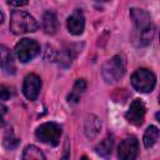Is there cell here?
<instances>
[{
    "label": "cell",
    "mask_w": 160,
    "mask_h": 160,
    "mask_svg": "<svg viewBox=\"0 0 160 160\" xmlns=\"http://www.w3.org/2000/svg\"><path fill=\"white\" fill-rule=\"evenodd\" d=\"M130 16L135 22V31L132 34L134 41H136L138 46H148L152 41L155 34L150 14L142 9L132 8L130 9Z\"/></svg>",
    "instance_id": "1"
},
{
    "label": "cell",
    "mask_w": 160,
    "mask_h": 160,
    "mask_svg": "<svg viewBox=\"0 0 160 160\" xmlns=\"http://www.w3.org/2000/svg\"><path fill=\"white\" fill-rule=\"evenodd\" d=\"M39 24L36 20L24 10H14L10 18V30L16 34H26L38 30Z\"/></svg>",
    "instance_id": "2"
},
{
    "label": "cell",
    "mask_w": 160,
    "mask_h": 160,
    "mask_svg": "<svg viewBox=\"0 0 160 160\" xmlns=\"http://www.w3.org/2000/svg\"><path fill=\"white\" fill-rule=\"evenodd\" d=\"M125 70H126L125 59L121 55H115L102 65L101 75L108 84H112L124 76Z\"/></svg>",
    "instance_id": "3"
},
{
    "label": "cell",
    "mask_w": 160,
    "mask_h": 160,
    "mask_svg": "<svg viewBox=\"0 0 160 160\" xmlns=\"http://www.w3.org/2000/svg\"><path fill=\"white\" fill-rule=\"evenodd\" d=\"M156 82L155 75L148 70V69H138L132 75H131V85L134 86L135 90L140 92H150Z\"/></svg>",
    "instance_id": "4"
},
{
    "label": "cell",
    "mask_w": 160,
    "mask_h": 160,
    "mask_svg": "<svg viewBox=\"0 0 160 160\" xmlns=\"http://www.w3.org/2000/svg\"><path fill=\"white\" fill-rule=\"evenodd\" d=\"M35 135L40 141L51 146H56L61 136V128L55 122H45L36 129Z\"/></svg>",
    "instance_id": "5"
},
{
    "label": "cell",
    "mask_w": 160,
    "mask_h": 160,
    "mask_svg": "<svg viewBox=\"0 0 160 160\" xmlns=\"http://www.w3.org/2000/svg\"><path fill=\"white\" fill-rule=\"evenodd\" d=\"M15 52L21 62H28L40 52V46L35 40L24 38L16 44Z\"/></svg>",
    "instance_id": "6"
},
{
    "label": "cell",
    "mask_w": 160,
    "mask_h": 160,
    "mask_svg": "<svg viewBox=\"0 0 160 160\" xmlns=\"http://www.w3.org/2000/svg\"><path fill=\"white\" fill-rule=\"evenodd\" d=\"M139 152V144L135 136L124 139L118 149V155L120 160H136Z\"/></svg>",
    "instance_id": "7"
},
{
    "label": "cell",
    "mask_w": 160,
    "mask_h": 160,
    "mask_svg": "<svg viewBox=\"0 0 160 160\" xmlns=\"http://www.w3.org/2000/svg\"><path fill=\"white\" fill-rule=\"evenodd\" d=\"M145 112H146V109H145V105L144 102L140 100V99H135L130 106H129V110L126 111L125 114V118L126 120L132 124V125H141L142 121H144V118H145Z\"/></svg>",
    "instance_id": "8"
},
{
    "label": "cell",
    "mask_w": 160,
    "mask_h": 160,
    "mask_svg": "<svg viewBox=\"0 0 160 160\" xmlns=\"http://www.w3.org/2000/svg\"><path fill=\"white\" fill-rule=\"evenodd\" d=\"M41 88V80L38 75L35 74H28L24 79V84H22V92L25 95L26 99L34 101L36 100L39 91Z\"/></svg>",
    "instance_id": "9"
},
{
    "label": "cell",
    "mask_w": 160,
    "mask_h": 160,
    "mask_svg": "<svg viewBox=\"0 0 160 160\" xmlns=\"http://www.w3.org/2000/svg\"><path fill=\"white\" fill-rule=\"evenodd\" d=\"M66 25H68V30L72 35H80V34H82L84 28H85V19H84L82 12L80 10H76L72 15H70L68 18Z\"/></svg>",
    "instance_id": "10"
},
{
    "label": "cell",
    "mask_w": 160,
    "mask_h": 160,
    "mask_svg": "<svg viewBox=\"0 0 160 160\" xmlns=\"http://www.w3.org/2000/svg\"><path fill=\"white\" fill-rule=\"evenodd\" d=\"M0 68L6 74H11V75L15 74L16 71V66H15L10 50L5 45H1V44H0Z\"/></svg>",
    "instance_id": "11"
},
{
    "label": "cell",
    "mask_w": 160,
    "mask_h": 160,
    "mask_svg": "<svg viewBox=\"0 0 160 160\" xmlns=\"http://www.w3.org/2000/svg\"><path fill=\"white\" fill-rule=\"evenodd\" d=\"M100 129H101V121L98 116L95 115H89L85 120V135L86 138L89 139H94L99 132H100Z\"/></svg>",
    "instance_id": "12"
},
{
    "label": "cell",
    "mask_w": 160,
    "mask_h": 160,
    "mask_svg": "<svg viewBox=\"0 0 160 160\" xmlns=\"http://www.w3.org/2000/svg\"><path fill=\"white\" fill-rule=\"evenodd\" d=\"M42 29L46 34L54 35L59 29V21L52 11H46L42 16Z\"/></svg>",
    "instance_id": "13"
},
{
    "label": "cell",
    "mask_w": 160,
    "mask_h": 160,
    "mask_svg": "<svg viewBox=\"0 0 160 160\" xmlns=\"http://www.w3.org/2000/svg\"><path fill=\"white\" fill-rule=\"evenodd\" d=\"M112 144H114V140L110 135H108L106 138H104L96 146H95V152L104 158V159H109V156L111 155V150H112Z\"/></svg>",
    "instance_id": "14"
},
{
    "label": "cell",
    "mask_w": 160,
    "mask_h": 160,
    "mask_svg": "<svg viewBox=\"0 0 160 160\" xmlns=\"http://www.w3.org/2000/svg\"><path fill=\"white\" fill-rule=\"evenodd\" d=\"M22 160H45V156L35 145H28L22 151Z\"/></svg>",
    "instance_id": "15"
},
{
    "label": "cell",
    "mask_w": 160,
    "mask_h": 160,
    "mask_svg": "<svg viewBox=\"0 0 160 160\" xmlns=\"http://www.w3.org/2000/svg\"><path fill=\"white\" fill-rule=\"evenodd\" d=\"M85 89H86V82H85V80H84V79L76 80V82L74 84L72 91H71V92L69 94V96H68V101H69V102H72V104L78 102L79 99H80L81 92H82Z\"/></svg>",
    "instance_id": "16"
},
{
    "label": "cell",
    "mask_w": 160,
    "mask_h": 160,
    "mask_svg": "<svg viewBox=\"0 0 160 160\" xmlns=\"http://www.w3.org/2000/svg\"><path fill=\"white\" fill-rule=\"evenodd\" d=\"M158 138H159V129L154 125H150L145 130V134H144V138H142L145 148H151L158 141Z\"/></svg>",
    "instance_id": "17"
},
{
    "label": "cell",
    "mask_w": 160,
    "mask_h": 160,
    "mask_svg": "<svg viewBox=\"0 0 160 160\" xmlns=\"http://www.w3.org/2000/svg\"><path fill=\"white\" fill-rule=\"evenodd\" d=\"M74 56H75V54L72 52L71 49H65V50H62V51L56 54L55 60L58 61V64L61 68H69L71 65V61H72Z\"/></svg>",
    "instance_id": "18"
},
{
    "label": "cell",
    "mask_w": 160,
    "mask_h": 160,
    "mask_svg": "<svg viewBox=\"0 0 160 160\" xmlns=\"http://www.w3.org/2000/svg\"><path fill=\"white\" fill-rule=\"evenodd\" d=\"M19 145V139L14 136V132L11 130H9L6 132V135L4 136V146L9 150H12L15 149L16 146Z\"/></svg>",
    "instance_id": "19"
},
{
    "label": "cell",
    "mask_w": 160,
    "mask_h": 160,
    "mask_svg": "<svg viewBox=\"0 0 160 160\" xmlns=\"http://www.w3.org/2000/svg\"><path fill=\"white\" fill-rule=\"evenodd\" d=\"M12 95H14L12 88L6 86V85H1L0 86V99L1 100H9Z\"/></svg>",
    "instance_id": "20"
},
{
    "label": "cell",
    "mask_w": 160,
    "mask_h": 160,
    "mask_svg": "<svg viewBox=\"0 0 160 160\" xmlns=\"http://www.w3.org/2000/svg\"><path fill=\"white\" fill-rule=\"evenodd\" d=\"M46 54H45V60L46 61H52V60H55V58H56V52H55V50L51 48V46H46V51H45Z\"/></svg>",
    "instance_id": "21"
},
{
    "label": "cell",
    "mask_w": 160,
    "mask_h": 160,
    "mask_svg": "<svg viewBox=\"0 0 160 160\" xmlns=\"http://www.w3.org/2000/svg\"><path fill=\"white\" fill-rule=\"evenodd\" d=\"M6 111H8L6 106H5V105H2V104L0 102V128L4 125V116H5Z\"/></svg>",
    "instance_id": "22"
},
{
    "label": "cell",
    "mask_w": 160,
    "mask_h": 160,
    "mask_svg": "<svg viewBox=\"0 0 160 160\" xmlns=\"http://www.w3.org/2000/svg\"><path fill=\"white\" fill-rule=\"evenodd\" d=\"M8 4L12 6H24L28 5V1H8Z\"/></svg>",
    "instance_id": "23"
},
{
    "label": "cell",
    "mask_w": 160,
    "mask_h": 160,
    "mask_svg": "<svg viewBox=\"0 0 160 160\" xmlns=\"http://www.w3.org/2000/svg\"><path fill=\"white\" fill-rule=\"evenodd\" d=\"M60 160H69V151H68V150L65 151V154L62 155V158H61Z\"/></svg>",
    "instance_id": "24"
},
{
    "label": "cell",
    "mask_w": 160,
    "mask_h": 160,
    "mask_svg": "<svg viewBox=\"0 0 160 160\" xmlns=\"http://www.w3.org/2000/svg\"><path fill=\"white\" fill-rule=\"evenodd\" d=\"M4 19H5V16H4V14H2L1 11H0V25H1L2 22H4Z\"/></svg>",
    "instance_id": "25"
},
{
    "label": "cell",
    "mask_w": 160,
    "mask_h": 160,
    "mask_svg": "<svg viewBox=\"0 0 160 160\" xmlns=\"http://www.w3.org/2000/svg\"><path fill=\"white\" fill-rule=\"evenodd\" d=\"M80 160H89V159H88V158H86V156H82V158H81V159H80Z\"/></svg>",
    "instance_id": "26"
}]
</instances>
